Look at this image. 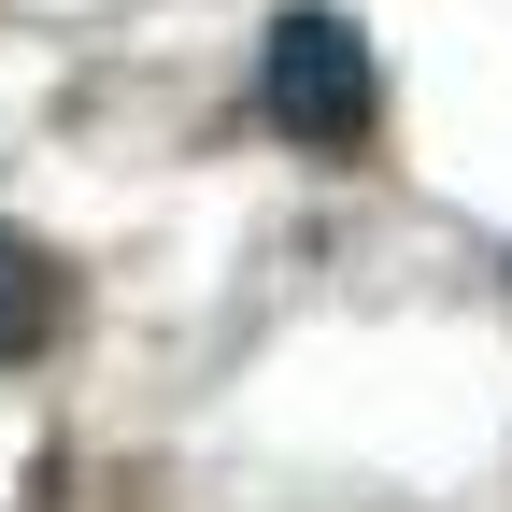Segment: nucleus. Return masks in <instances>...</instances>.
Returning a JSON list of instances; mask_svg holds the SVG:
<instances>
[{"label":"nucleus","instance_id":"obj_1","mask_svg":"<svg viewBox=\"0 0 512 512\" xmlns=\"http://www.w3.org/2000/svg\"><path fill=\"white\" fill-rule=\"evenodd\" d=\"M256 114H271L285 143L342 157L356 128H370V43H356V15H328V0L271 15V43H256Z\"/></svg>","mask_w":512,"mask_h":512},{"label":"nucleus","instance_id":"obj_2","mask_svg":"<svg viewBox=\"0 0 512 512\" xmlns=\"http://www.w3.org/2000/svg\"><path fill=\"white\" fill-rule=\"evenodd\" d=\"M57 328H72V285H57V256L0 228V370H15V356H43Z\"/></svg>","mask_w":512,"mask_h":512}]
</instances>
